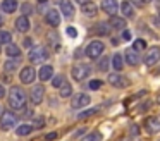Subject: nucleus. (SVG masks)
<instances>
[{"label": "nucleus", "mask_w": 160, "mask_h": 141, "mask_svg": "<svg viewBox=\"0 0 160 141\" xmlns=\"http://www.w3.org/2000/svg\"><path fill=\"white\" fill-rule=\"evenodd\" d=\"M67 34H69L71 38H76L78 36V31L74 29V28H67Z\"/></svg>", "instance_id": "obj_38"}, {"label": "nucleus", "mask_w": 160, "mask_h": 141, "mask_svg": "<svg viewBox=\"0 0 160 141\" xmlns=\"http://www.w3.org/2000/svg\"><path fill=\"white\" fill-rule=\"evenodd\" d=\"M47 57H48V52L45 47H33L28 53L29 62H33V64H40V62L47 60Z\"/></svg>", "instance_id": "obj_4"}, {"label": "nucleus", "mask_w": 160, "mask_h": 141, "mask_svg": "<svg viewBox=\"0 0 160 141\" xmlns=\"http://www.w3.org/2000/svg\"><path fill=\"white\" fill-rule=\"evenodd\" d=\"M102 84H103V81L102 79H93V81H90V89H100L102 88Z\"/></svg>", "instance_id": "obj_34"}, {"label": "nucleus", "mask_w": 160, "mask_h": 141, "mask_svg": "<svg viewBox=\"0 0 160 141\" xmlns=\"http://www.w3.org/2000/svg\"><path fill=\"white\" fill-rule=\"evenodd\" d=\"M121 12L124 17H134V7H132V3L128 2V0L122 2L121 3Z\"/></svg>", "instance_id": "obj_18"}, {"label": "nucleus", "mask_w": 160, "mask_h": 141, "mask_svg": "<svg viewBox=\"0 0 160 141\" xmlns=\"http://www.w3.org/2000/svg\"><path fill=\"white\" fill-rule=\"evenodd\" d=\"M122 40H126V41H128V40H131V33L124 29V33H122Z\"/></svg>", "instance_id": "obj_39"}, {"label": "nucleus", "mask_w": 160, "mask_h": 141, "mask_svg": "<svg viewBox=\"0 0 160 141\" xmlns=\"http://www.w3.org/2000/svg\"><path fill=\"white\" fill-rule=\"evenodd\" d=\"M103 50H105L103 43H102L100 40H95V41H91V43L86 47V55L91 58V60H97V58L102 57Z\"/></svg>", "instance_id": "obj_3"}, {"label": "nucleus", "mask_w": 160, "mask_h": 141, "mask_svg": "<svg viewBox=\"0 0 160 141\" xmlns=\"http://www.w3.org/2000/svg\"><path fill=\"white\" fill-rule=\"evenodd\" d=\"M31 131H33V126H29V124H22V126H19L18 129H16V134H18V136H28Z\"/></svg>", "instance_id": "obj_25"}, {"label": "nucleus", "mask_w": 160, "mask_h": 141, "mask_svg": "<svg viewBox=\"0 0 160 141\" xmlns=\"http://www.w3.org/2000/svg\"><path fill=\"white\" fill-rule=\"evenodd\" d=\"M108 83H110L112 86H115V88H126V86H129L128 78H124V76L119 74V72H114V74L108 76Z\"/></svg>", "instance_id": "obj_8"}, {"label": "nucleus", "mask_w": 160, "mask_h": 141, "mask_svg": "<svg viewBox=\"0 0 160 141\" xmlns=\"http://www.w3.org/2000/svg\"><path fill=\"white\" fill-rule=\"evenodd\" d=\"M97 110H98V108H88V110H83V112L78 113V117H79V119H86V117H90V115H93V113H97Z\"/></svg>", "instance_id": "obj_33"}, {"label": "nucleus", "mask_w": 160, "mask_h": 141, "mask_svg": "<svg viewBox=\"0 0 160 141\" xmlns=\"http://www.w3.org/2000/svg\"><path fill=\"white\" fill-rule=\"evenodd\" d=\"M5 96V89H4V86L0 84V98H4Z\"/></svg>", "instance_id": "obj_41"}, {"label": "nucleus", "mask_w": 160, "mask_h": 141, "mask_svg": "<svg viewBox=\"0 0 160 141\" xmlns=\"http://www.w3.org/2000/svg\"><path fill=\"white\" fill-rule=\"evenodd\" d=\"M117 0H103L102 2V9H103L105 14H108V16H115V12H117Z\"/></svg>", "instance_id": "obj_15"}, {"label": "nucleus", "mask_w": 160, "mask_h": 141, "mask_svg": "<svg viewBox=\"0 0 160 141\" xmlns=\"http://www.w3.org/2000/svg\"><path fill=\"white\" fill-rule=\"evenodd\" d=\"M66 83V78H64L62 74H59V76H53L52 78V86H55V88H60V86Z\"/></svg>", "instance_id": "obj_29"}, {"label": "nucleus", "mask_w": 160, "mask_h": 141, "mask_svg": "<svg viewBox=\"0 0 160 141\" xmlns=\"http://www.w3.org/2000/svg\"><path fill=\"white\" fill-rule=\"evenodd\" d=\"M9 105L14 110H22L26 108V93L19 86H12L9 89Z\"/></svg>", "instance_id": "obj_1"}, {"label": "nucleus", "mask_w": 160, "mask_h": 141, "mask_svg": "<svg viewBox=\"0 0 160 141\" xmlns=\"http://www.w3.org/2000/svg\"><path fill=\"white\" fill-rule=\"evenodd\" d=\"M43 95H45V88H43L42 84L33 86L31 95H29V98H31V103H33V105H40V103L43 102Z\"/></svg>", "instance_id": "obj_9"}, {"label": "nucleus", "mask_w": 160, "mask_h": 141, "mask_svg": "<svg viewBox=\"0 0 160 141\" xmlns=\"http://www.w3.org/2000/svg\"><path fill=\"white\" fill-rule=\"evenodd\" d=\"M124 57H126V62H128L129 65H138L139 62H141L138 50H134V48H128L126 53H124Z\"/></svg>", "instance_id": "obj_12"}, {"label": "nucleus", "mask_w": 160, "mask_h": 141, "mask_svg": "<svg viewBox=\"0 0 160 141\" xmlns=\"http://www.w3.org/2000/svg\"><path fill=\"white\" fill-rule=\"evenodd\" d=\"M93 33H98V34H108V28H107V24H103V23L97 24V28L93 29Z\"/></svg>", "instance_id": "obj_32"}, {"label": "nucleus", "mask_w": 160, "mask_h": 141, "mask_svg": "<svg viewBox=\"0 0 160 141\" xmlns=\"http://www.w3.org/2000/svg\"><path fill=\"white\" fill-rule=\"evenodd\" d=\"M45 21L52 28H57L60 24V12L57 9H48L47 10V16H45Z\"/></svg>", "instance_id": "obj_10"}, {"label": "nucleus", "mask_w": 160, "mask_h": 141, "mask_svg": "<svg viewBox=\"0 0 160 141\" xmlns=\"http://www.w3.org/2000/svg\"><path fill=\"white\" fill-rule=\"evenodd\" d=\"M16 124H18V115L14 112H11V110L2 112V117H0V127H2V131L12 129V127H16Z\"/></svg>", "instance_id": "obj_2"}, {"label": "nucleus", "mask_w": 160, "mask_h": 141, "mask_svg": "<svg viewBox=\"0 0 160 141\" xmlns=\"http://www.w3.org/2000/svg\"><path fill=\"white\" fill-rule=\"evenodd\" d=\"M158 19H160V12H158Z\"/></svg>", "instance_id": "obj_48"}, {"label": "nucleus", "mask_w": 160, "mask_h": 141, "mask_svg": "<svg viewBox=\"0 0 160 141\" xmlns=\"http://www.w3.org/2000/svg\"><path fill=\"white\" fill-rule=\"evenodd\" d=\"M31 10H33V7L29 5V3H22V14H24V16L31 14Z\"/></svg>", "instance_id": "obj_36"}, {"label": "nucleus", "mask_w": 160, "mask_h": 141, "mask_svg": "<svg viewBox=\"0 0 160 141\" xmlns=\"http://www.w3.org/2000/svg\"><path fill=\"white\" fill-rule=\"evenodd\" d=\"M145 127H146V131L152 133V134L160 133V119H157V117H148L146 122H145Z\"/></svg>", "instance_id": "obj_13"}, {"label": "nucleus", "mask_w": 160, "mask_h": 141, "mask_svg": "<svg viewBox=\"0 0 160 141\" xmlns=\"http://www.w3.org/2000/svg\"><path fill=\"white\" fill-rule=\"evenodd\" d=\"M158 60H160V47L148 48L146 53H145V64L148 65V67H152V65H155Z\"/></svg>", "instance_id": "obj_6"}, {"label": "nucleus", "mask_w": 160, "mask_h": 141, "mask_svg": "<svg viewBox=\"0 0 160 141\" xmlns=\"http://www.w3.org/2000/svg\"><path fill=\"white\" fill-rule=\"evenodd\" d=\"M81 10L84 12V16H95L97 10H98V7H97V3H93V2H86Z\"/></svg>", "instance_id": "obj_23"}, {"label": "nucleus", "mask_w": 160, "mask_h": 141, "mask_svg": "<svg viewBox=\"0 0 160 141\" xmlns=\"http://www.w3.org/2000/svg\"><path fill=\"white\" fill-rule=\"evenodd\" d=\"M90 102H91L90 95H84V93H78V95H74V96H72V100H71V107H72V108H83V107H86Z\"/></svg>", "instance_id": "obj_7"}, {"label": "nucleus", "mask_w": 160, "mask_h": 141, "mask_svg": "<svg viewBox=\"0 0 160 141\" xmlns=\"http://www.w3.org/2000/svg\"><path fill=\"white\" fill-rule=\"evenodd\" d=\"M38 2H40V3H45V2H47V0H38Z\"/></svg>", "instance_id": "obj_46"}, {"label": "nucleus", "mask_w": 160, "mask_h": 141, "mask_svg": "<svg viewBox=\"0 0 160 141\" xmlns=\"http://www.w3.org/2000/svg\"><path fill=\"white\" fill-rule=\"evenodd\" d=\"M158 103H160V95H158Z\"/></svg>", "instance_id": "obj_47"}, {"label": "nucleus", "mask_w": 160, "mask_h": 141, "mask_svg": "<svg viewBox=\"0 0 160 141\" xmlns=\"http://www.w3.org/2000/svg\"><path fill=\"white\" fill-rule=\"evenodd\" d=\"M0 26H4V19H2V16H0Z\"/></svg>", "instance_id": "obj_43"}, {"label": "nucleus", "mask_w": 160, "mask_h": 141, "mask_svg": "<svg viewBox=\"0 0 160 141\" xmlns=\"http://www.w3.org/2000/svg\"><path fill=\"white\" fill-rule=\"evenodd\" d=\"M90 74H91V67L88 64H78V65H74L72 71H71V76H72L74 81H83V79H86Z\"/></svg>", "instance_id": "obj_5"}, {"label": "nucleus", "mask_w": 160, "mask_h": 141, "mask_svg": "<svg viewBox=\"0 0 160 141\" xmlns=\"http://www.w3.org/2000/svg\"><path fill=\"white\" fill-rule=\"evenodd\" d=\"M35 76H36L35 69L28 65V67H22V71H21V74H19V78H21L22 84H31V83L35 81Z\"/></svg>", "instance_id": "obj_11"}, {"label": "nucleus", "mask_w": 160, "mask_h": 141, "mask_svg": "<svg viewBox=\"0 0 160 141\" xmlns=\"http://www.w3.org/2000/svg\"><path fill=\"white\" fill-rule=\"evenodd\" d=\"M16 9H18V2L16 0H4L2 2V10L7 14H12L16 12Z\"/></svg>", "instance_id": "obj_20"}, {"label": "nucleus", "mask_w": 160, "mask_h": 141, "mask_svg": "<svg viewBox=\"0 0 160 141\" xmlns=\"http://www.w3.org/2000/svg\"><path fill=\"white\" fill-rule=\"evenodd\" d=\"M0 43H4V45L12 43V34L9 31H0Z\"/></svg>", "instance_id": "obj_27"}, {"label": "nucleus", "mask_w": 160, "mask_h": 141, "mask_svg": "<svg viewBox=\"0 0 160 141\" xmlns=\"http://www.w3.org/2000/svg\"><path fill=\"white\" fill-rule=\"evenodd\" d=\"M18 67H19V60H18V58H11V60H7L4 64V69L7 72H14Z\"/></svg>", "instance_id": "obj_24"}, {"label": "nucleus", "mask_w": 160, "mask_h": 141, "mask_svg": "<svg viewBox=\"0 0 160 141\" xmlns=\"http://www.w3.org/2000/svg\"><path fill=\"white\" fill-rule=\"evenodd\" d=\"M134 2H136V3H138V5H141V3H143V2H141V0H134Z\"/></svg>", "instance_id": "obj_44"}, {"label": "nucleus", "mask_w": 160, "mask_h": 141, "mask_svg": "<svg viewBox=\"0 0 160 141\" xmlns=\"http://www.w3.org/2000/svg\"><path fill=\"white\" fill-rule=\"evenodd\" d=\"M72 95V86L69 84V83H64L62 86H60V96L62 98H67V96Z\"/></svg>", "instance_id": "obj_26"}, {"label": "nucleus", "mask_w": 160, "mask_h": 141, "mask_svg": "<svg viewBox=\"0 0 160 141\" xmlns=\"http://www.w3.org/2000/svg\"><path fill=\"white\" fill-rule=\"evenodd\" d=\"M60 12L64 14V17H72L74 16V5L69 0H62L60 2Z\"/></svg>", "instance_id": "obj_17"}, {"label": "nucleus", "mask_w": 160, "mask_h": 141, "mask_svg": "<svg viewBox=\"0 0 160 141\" xmlns=\"http://www.w3.org/2000/svg\"><path fill=\"white\" fill-rule=\"evenodd\" d=\"M43 126H45V119H43V117H38V119H35V127H36V129H42Z\"/></svg>", "instance_id": "obj_35"}, {"label": "nucleus", "mask_w": 160, "mask_h": 141, "mask_svg": "<svg viewBox=\"0 0 160 141\" xmlns=\"http://www.w3.org/2000/svg\"><path fill=\"white\" fill-rule=\"evenodd\" d=\"M132 48H134V50H138V52H141V50H146V41L139 38V40H136L134 43H132Z\"/></svg>", "instance_id": "obj_31"}, {"label": "nucleus", "mask_w": 160, "mask_h": 141, "mask_svg": "<svg viewBox=\"0 0 160 141\" xmlns=\"http://www.w3.org/2000/svg\"><path fill=\"white\" fill-rule=\"evenodd\" d=\"M76 2H78V3H81V5H84V3L90 2V0H76Z\"/></svg>", "instance_id": "obj_42"}, {"label": "nucleus", "mask_w": 160, "mask_h": 141, "mask_svg": "<svg viewBox=\"0 0 160 141\" xmlns=\"http://www.w3.org/2000/svg\"><path fill=\"white\" fill-rule=\"evenodd\" d=\"M110 26L115 29H126V19L124 17H117V16H110Z\"/></svg>", "instance_id": "obj_19"}, {"label": "nucleus", "mask_w": 160, "mask_h": 141, "mask_svg": "<svg viewBox=\"0 0 160 141\" xmlns=\"http://www.w3.org/2000/svg\"><path fill=\"white\" fill-rule=\"evenodd\" d=\"M38 78H40V81H50V79L53 78V67L48 64L42 65L40 71H38Z\"/></svg>", "instance_id": "obj_14"}, {"label": "nucleus", "mask_w": 160, "mask_h": 141, "mask_svg": "<svg viewBox=\"0 0 160 141\" xmlns=\"http://www.w3.org/2000/svg\"><path fill=\"white\" fill-rule=\"evenodd\" d=\"M141 2H143V3H150L152 0H141Z\"/></svg>", "instance_id": "obj_45"}, {"label": "nucleus", "mask_w": 160, "mask_h": 141, "mask_svg": "<svg viewBox=\"0 0 160 141\" xmlns=\"http://www.w3.org/2000/svg\"><path fill=\"white\" fill-rule=\"evenodd\" d=\"M5 53H7V57H11V58H18L19 55H21V50H19L18 45L9 43V45H7V48H5Z\"/></svg>", "instance_id": "obj_21"}, {"label": "nucleus", "mask_w": 160, "mask_h": 141, "mask_svg": "<svg viewBox=\"0 0 160 141\" xmlns=\"http://www.w3.org/2000/svg\"><path fill=\"white\" fill-rule=\"evenodd\" d=\"M57 136H59L57 133H48V134L45 136V139H47V141H55V139H57Z\"/></svg>", "instance_id": "obj_37"}, {"label": "nucleus", "mask_w": 160, "mask_h": 141, "mask_svg": "<svg viewBox=\"0 0 160 141\" xmlns=\"http://www.w3.org/2000/svg\"><path fill=\"white\" fill-rule=\"evenodd\" d=\"M112 67H114L117 72H121L122 69H124V60H122L121 53H115L114 57H112Z\"/></svg>", "instance_id": "obj_22"}, {"label": "nucleus", "mask_w": 160, "mask_h": 141, "mask_svg": "<svg viewBox=\"0 0 160 141\" xmlns=\"http://www.w3.org/2000/svg\"><path fill=\"white\" fill-rule=\"evenodd\" d=\"M29 19L26 16H21V17H18L16 19V29L19 31V33H28L29 31Z\"/></svg>", "instance_id": "obj_16"}, {"label": "nucleus", "mask_w": 160, "mask_h": 141, "mask_svg": "<svg viewBox=\"0 0 160 141\" xmlns=\"http://www.w3.org/2000/svg\"><path fill=\"white\" fill-rule=\"evenodd\" d=\"M31 38H26V40H24V47H31Z\"/></svg>", "instance_id": "obj_40"}, {"label": "nucleus", "mask_w": 160, "mask_h": 141, "mask_svg": "<svg viewBox=\"0 0 160 141\" xmlns=\"http://www.w3.org/2000/svg\"><path fill=\"white\" fill-rule=\"evenodd\" d=\"M81 141H102V134L98 131H95V133H90L88 136H84Z\"/></svg>", "instance_id": "obj_28"}, {"label": "nucleus", "mask_w": 160, "mask_h": 141, "mask_svg": "<svg viewBox=\"0 0 160 141\" xmlns=\"http://www.w3.org/2000/svg\"><path fill=\"white\" fill-rule=\"evenodd\" d=\"M108 64H110V58L105 55V57H102L100 62H98V69H100V71H108Z\"/></svg>", "instance_id": "obj_30"}]
</instances>
